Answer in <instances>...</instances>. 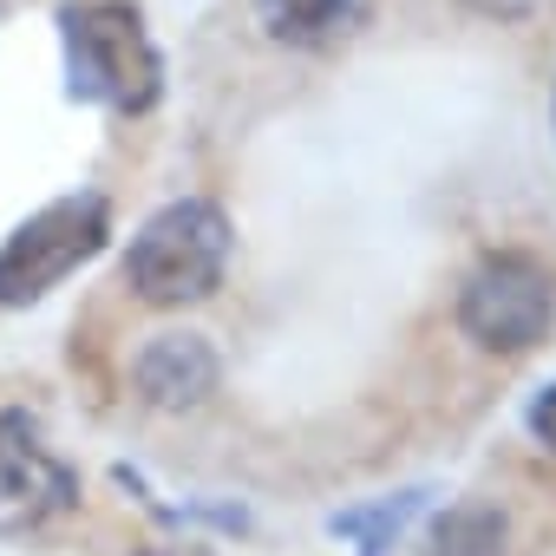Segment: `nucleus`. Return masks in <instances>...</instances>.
<instances>
[{"label":"nucleus","mask_w":556,"mask_h":556,"mask_svg":"<svg viewBox=\"0 0 556 556\" xmlns=\"http://www.w3.org/2000/svg\"><path fill=\"white\" fill-rule=\"evenodd\" d=\"M53 27H60L66 99L73 105L144 118L164 99V53L144 27L138 0H66L53 14Z\"/></svg>","instance_id":"f257e3e1"},{"label":"nucleus","mask_w":556,"mask_h":556,"mask_svg":"<svg viewBox=\"0 0 556 556\" xmlns=\"http://www.w3.org/2000/svg\"><path fill=\"white\" fill-rule=\"evenodd\" d=\"M229 249H236V229H229L223 203L177 197L138 223V236L125 249V282L144 308H190L223 289Z\"/></svg>","instance_id":"f03ea898"},{"label":"nucleus","mask_w":556,"mask_h":556,"mask_svg":"<svg viewBox=\"0 0 556 556\" xmlns=\"http://www.w3.org/2000/svg\"><path fill=\"white\" fill-rule=\"evenodd\" d=\"M105 242H112V203L99 190H73V197L40 203L0 242V308L47 302L73 268L105 255Z\"/></svg>","instance_id":"7ed1b4c3"},{"label":"nucleus","mask_w":556,"mask_h":556,"mask_svg":"<svg viewBox=\"0 0 556 556\" xmlns=\"http://www.w3.org/2000/svg\"><path fill=\"white\" fill-rule=\"evenodd\" d=\"M458 328L484 354H530L556 328V275L530 249H491L458 282Z\"/></svg>","instance_id":"20e7f679"},{"label":"nucleus","mask_w":556,"mask_h":556,"mask_svg":"<svg viewBox=\"0 0 556 556\" xmlns=\"http://www.w3.org/2000/svg\"><path fill=\"white\" fill-rule=\"evenodd\" d=\"M66 510H79V471L47 445V426L27 406H8L0 413V543L34 536Z\"/></svg>","instance_id":"39448f33"},{"label":"nucleus","mask_w":556,"mask_h":556,"mask_svg":"<svg viewBox=\"0 0 556 556\" xmlns=\"http://www.w3.org/2000/svg\"><path fill=\"white\" fill-rule=\"evenodd\" d=\"M131 380H138V400L157 406V413H190L216 393L223 380V361L203 334H151L131 361Z\"/></svg>","instance_id":"423d86ee"},{"label":"nucleus","mask_w":556,"mask_h":556,"mask_svg":"<svg viewBox=\"0 0 556 556\" xmlns=\"http://www.w3.org/2000/svg\"><path fill=\"white\" fill-rule=\"evenodd\" d=\"M367 21H374V0H255V27L295 53H334Z\"/></svg>","instance_id":"0eeeda50"},{"label":"nucleus","mask_w":556,"mask_h":556,"mask_svg":"<svg viewBox=\"0 0 556 556\" xmlns=\"http://www.w3.org/2000/svg\"><path fill=\"white\" fill-rule=\"evenodd\" d=\"M504 543H510V517L491 497H458L426 530V556H504Z\"/></svg>","instance_id":"6e6552de"},{"label":"nucleus","mask_w":556,"mask_h":556,"mask_svg":"<svg viewBox=\"0 0 556 556\" xmlns=\"http://www.w3.org/2000/svg\"><path fill=\"white\" fill-rule=\"evenodd\" d=\"M426 484H406V491H393V497H374V504H361V510H334L328 517V530L334 536H354L361 543V556H387L393 549V536L426 510Z\"/></svg>","instance_id":"1a4fd4ad"},{"label":"nucleus","mask_w":556,"mask_h":556,"mask_svg":"<svg viewBox=\"0 0 556 556\" xmlns=\"http://www.w3.org/2000/svg\"><path fill=\"white\" fill-rule=\"evenodd\" d=\"M523 426H530V439H536V445H543V452L556 458V380H549V387H543V393L530 400V413H523Z\"/></svg>","instance_id":"9d476101"},{"label":"nucleus","mask_w":556,"mask_h":556,"mask_svg":"<svg viewBox=\"0 0 556 556\" xmlns=\"http://www.w3.org/2000/svg\"><path fill=\"white\" fill-rule=\"evenodd\" d=\"M131 556H216V549L197 543V536H177V543H144V549H131Z\"/></svg>","instance_id":"9b49d317"},{"label":"nucleus","mask_w":556,"mask_h":556,"mask_svg":"<svg viewBox=\"0 0 556 556\" xmlns=\"http://www.w3.org/2000/svg\"><path fill=\"white\" fill-rule=\"evenodd\" d=\"M465 8H478V14H491V21H517V14L536 8V0H465Z\"/></svg>","instance_id":"f8f14e48"},{"label":"nucleus","mask_w":556,"mask_h":556,"mask_svg":"<svg viewBox=\"0 0 556 556\" xmlns=\"http://www.w3.org/2000/svg\"><path fill=\"white\" fill-rule=\"evenodd\" d=\"M549 131H556V99H549Z\"/></svg>","instance_id":"ddd939ff"},{"label":"nucleus","mask_w":556,"mask_h":556,"mask_svg":"<svg viewBox=\"0 0 556 556\" xmlns=\"http://www.w3.org/2000/svg\"><path fill=\"white\" fill-rule=\"evenodd\" d=\"M0 21H8V0H0Z\"/></svg>","instance_id":"4468645a"}]
</instances>
